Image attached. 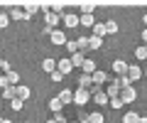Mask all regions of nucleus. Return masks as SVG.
<instances>
[{
  "label": "nucleus",
  "mask_w": 147,
  "mask_h": 123,
  "mask_svg": "<svg viewBox=\"0 0 147 123\" xmlns=\"http://www.w3.org/2000/svg\"><path fill=\"white\" fill-rule=\"evenodd\" d=\"M81 71H84V74H91V76H93V71H96V62H93V59H86L84 67H81Z\"/></svg>",
  "instance_id": "19"
},
{
  "label": "nucleus",
  "mask_w": 147,
  "mask_h": 123,
  "mask_svg": "<svg viewBox=\"0 0 147 123\" xmlns=\"http://www.w3.org/2000/svg\"><path fill=\"white\" fill-rule=\"evenodd\" d=\"M15 96H17V86H7V89H3V99H5V101H12Z\"/></svg>",
  "instance_id": "18"
},
{
  "label": "nucleus",
  "mask_w": 147,
  "mask_h": 123,
  "mask_svg": "<svg viewBox=\"0 0 147 123\" xmlns=\"http://www.w3.org/2000/svg\"><path fill=\"white\" fill-rule=\"evenodd\" d=\"M105 94H108V99H120V86H118L115 81H110V84L105 86Z\"/></svg>",
  "instance_id": "10"
},
{
  "label": "nucleus",
  "mask_w": 147,
  "mask_h": 123,
  "mask_svg": "<svg viewBox=\"0 0 147 123\" xmlns=\"http://www.w3.org/2000/svg\"><path fill=\"white\" fill-rule=\"evenodd\" d=\"M88 47L91 49H100V47H103V39L96 37V35H91V37H88Z\"/></svg>",
  "instance_id": "24"
},
{
  "label": "nucleus",
  "mask_w": 147,
  "mask_h": 123,
  "mask_svg": "<svg viewBox=\"0 0 147 123\" xmlns=\"http://www.w3.org/2000/svg\"><path fill=\"white\" fill-rule=\"evenodd\" d=\"M59 101L66 106V103H74V91L71 89H61V94H59Z\"/></svg>",
  "instance_id": "12"
},
{
  "label": "nucleus",
  "mask_w": 147,
  "mask_h": 123,
  "mask_svg": "<svg viewBox=\"0 0 147 123\" xmlns=\"http://www.w3.org/2000/svg\"><path fill=\"white\" fill-rule=\"evenodd\" d=\"M7 17H10V20H25V7L22 5H12L10 7V12H7Z\"/></svg>",
  "instance_id": "6"
},
{
  "label": "nucleus",
  "mask_w": 147,
  "mask_h": 123,
  "mask_svg": "<svg viewBox=\"0 0 147 123\" xmlns=\"http://www.w3.org/2000/svg\"><path fill=\"white\" fill-rule=\"evenodd\" d=\"M140 118H142V116H137V113L127 111L125 116H123V123H140Z\"/></svg>",
  "instance_id": "26"
},
{
  "label": "nucleus",
  "mask_w": 147,
  "mask_h": 123,
  "mask_svg": "<svg viewBox=\"0 0 147 123\" xmlns=\"http://www.w3.org/2000/svg\"><path fill=\"white\" fill-rule=\"evenodd\" d=\"M142 76H145V71H142L137 64H127V79H130L132 84H135L137 79H142Z\"/></svg>",
  "instance_id": "2"
},
{
  "label": "nucleus",
  "mask_w": 147,
  "mask_h": 123,
  "mask_svg": "<svg viewBox=\"0 0 147 123\" xmlns=\"http://www.w3.org/2000/svg\"><path fill=\"white\" fill-rule=\"evenodd\" d=\"M0 123H3V116H0Z\"/></svg>",
  "instance_id": "46"
},
{
  "label": "nucleus",
  "mask_w": 147,
  "mask_h": 123,
  "mask_svg": "<svg viewBox=\"0 0 147 123\" xmlns=\"http://www.w3.org/2000/svg\"><path fill=\"white\" fill-rule=\"evenodd\" d=\"M113 74H115V76H125L127 74V62L115 59V62H113Z\"/></svg>",
  "instance_id": "5"
},
{
  "label": "nucleus",
  "mask_w": 147,
  "mask_h": 123,
  "mask_svg": "<svg viewBox=\"0 0 147 123\" xmlns=\"http://www.w3.org/2000/svg\"><path fill=\"white\" fill-rule=\"evenodd\" d=\"M142 20H145V25H147V12H145V17H142Z\"/></svg>",
  "instance_id": "42"
},
{
  "label": "nucleus",
  "mask_w": 147,
  "mask_h": 123,
  "mask_svg": "<svg viewBox=\"0 0 147 123\" xmlns=\"http://www.w3.org/2000/svg\"><path fill=\"white\" fill-rule=\"evenodd\" d=\"M42 69L47 71V74H52V71H57V62H54L52 57H47V59L42 62Z\"/></svg>",
  "instance_id": "16"
},
{
  "label": "nucleus",
  "mask_w": 147,
  "mask_h": 123,
  "mask_svg": "<svg viewBox=\"0 0 147 123\" xmlns=\"http://www.w3.org/2000/svg\"><path fill=\"white\" fill-rule=\"evenodd\" d=\"M86 118H88V123H103V113H98V111H96V113H88Z\"/></svg>",
  "instance_id": "30"
},
{
  "label": "nucleus",
  "mask_w": 147,
  "mask_h": 123,
  "mask_svg": "<svg viewBox=\"0 0 147 123\" xmlns=\"http://www.w3.org/2000/svg\"><path fill=\"white\" fill-rule=\"evenodd\" d=\"M93 35H96V37H100V39L108 35V30H105V22H96V25H93Z\"/></svg>",
  "instance_id": "15"
},
{
  "label": "nucleus",
  "mask_w": 147,
  "mask_h": 123,
  "mask_svg": "<svg viewBox=\"0 0 147 123\" xmlns=\"http://www.w3.org/2000/svg\"><path fill=\"white\" fill-rule=\"evenodd\" d=\"M93 25H96L93 15H81V27H93Z\"/></svg>",
  "instance_id": "29"
},
{
  "label": "nucleus",
  "mask_w": 147,
  "mask_h": 123,
  "mask_svg": "<svg viewBox=\"0 0 147 123\" xmlns=\"http://www.w3.org/2000/svg\"><path fill=\"white\" fill-rule=\"evenodd\" d=\"M10 108H12V111H22V108H25V101H22V99H12V101H10Z\"/></svg>",
  "instance_id": "28"
},
{
  "label": "nucleus",
  "mask_w": 147,
  "mask_h": 123,
  "mask_svg": "<svg viewBox=\"0 0 147 123\" xmlns=\"http://www.w3.org/2000/svg\"><path fill=\"white\" fill-rule=\"evenodd\" d=\"M0 69H7V64H5V59H0Z\"/></svg>",
  "instance_id": "40"
},
{
  "label": "nucleus",
  "mask_w": 147,
  "mask_h": 123,
  "mask_svg": "<svg viewBox=\"0 0 147 123\" xmlns=\"http://www.w3.org/2000/svg\"><path fill=\"white\" fill-rule=\"evenodd\" d=\"M3 123H12V121H5V118H3Z\"/></svg>",
  "instance_id": "45"
},
{
  "label": "nucleus",
  "mask_w": 147,
  "mask_h": 123,
  "mask_svg": "<svg viewBox=\"0 0 147 123\" xmlns=\"http://www.w3.org/2000/svg\"><path fill=\"white\" fill-rule=\"evenodd\" d=\"M61 106H64V103L59 101V96H57V99H52V101H49V111H52V113H61Z\"/></svg>",
  "instance_id": "23"
},
{
  "label": "nucleus",
  "mask_w": 147,
  "mask_h": 123,
  "mask_svg": "<svg viewBox=\"0 0 147 123\" xmlns=\"http://www.w3.org/2000/svg\"><path fill=\"white\" fill-rule=\"evenodd\" d=\"M93 7H96V3H81L79 10H81V15H93Z\"/></svg>",
  "instance_id": "22"
},
{
  "label": "nucleus",
  "mask_w": 147,
  "mask_h": 123,
  "mask_svg": "<svg viewBox=\"0 0 147 123\" xmlns=\"http://www.w3.org/2000/svg\"><path fill=\"white\" fill-rule=\"evenodd\" d=\"M0 86H3V89H7V86H12V84H10V79H7V74H3V76H0Z\"/></svg>",
  "instance_id": "37"
},
{
  "label": "nucleus",
  "mask_w": 147,
  "mask_h": 123,
  "mask_svg": "<svg viewBox=\"0 0 147 123\" xmlns=\"http://www.w3.org/2000/svg\"><path fill=\"white\" fill-rule=\"evenodd\" d=\"M49 42L57 44V47H64V44H66V35H64L61 30H54V32L49 35Z\"/></svg>",
  "instance_id": "4"
},
{
  "label": "nucleus",
  "mask_w": 147,
  "mask_h": 123,
  "mask_svg": "<svg viewBox=\"0 0 147 123\" xmlns=\"http://www.w3.org/2000/svg\"><path fill=\"white\" fill-rule=\"evenodd\" d=\"M79 123H88V118H81V121H79Z\"/></svg>",
  "instance_id": "41"
},
{
  "label": "nucleus",
  "mask_w": 147,
  "mask_h": 123,
  "mask_svg": "<svg viewBox=\"0 0 147 123\" xmlns=\"http://www.w3.org/2000/svg\"><path fill=\"white\" fill-rule=\"evenodd\" d=\"M30 96H32L30 86H17V99H22V101H27Z\"/></svg>",
  "instance_id": "20"
},
{
  "label": "nucleus",
  "mask_w": 147,
  "mask_h": 123,
  "mask_svg": "<svg viewBox=\"0 0 147 123\" xmlns=\"http://www.w3.org/2000/svg\"><path fill=\"white\" fill-rule=\"evenodd\" d=\"M5 71H7V79H10V84H12V86H17V81H20V74H17L15 69H10V67H7Z\"/></svg>",
  "instance_id": "27"
},
{
  "label": "nucleus",
  "mask_w": 147,
  "mask_h": 123,
  "mask_svg": "<svg viewBox=\"0 0 147 123\" xmlns=\"http://www.w3.org/2000/svg\"><path fill=\"white\" fill-rule=\"evenodd\" d=\"M76 44H79V52H81V49H91L88 47V37H79V39H76Z\"/></svg>",
  "instance_id": "32"
},
{
  "label": "nucleus",
  "mask_w": 147,
  "mask_h": 123,
  "mask_svg": "<svg viewBox=\"0 0 147 123\" xmlns=\"http://www.w3.org/2000/svg\"><path fill=\"white\" fill-rule=\"evenodd\" d=\"M69 59H71V64H74V67H84V62H86L84 52H76L74 57H69Z\"/></svg>",
  "instance_id": "21"
},
{
  "label": "nucleus",
  "mask_w": 147,
  "mask_h": 123,
  "mask_svg": "<svg viewBox=\"0 0 147 123\" xmlns=\"http://www.w3.org/2000/svg\"><path fill=\"white\" fill-rule=\"evenodd\" d=\"M105 30H108V35H115V32H118V22L108 20V22H105Z\"/></svg>",
  "instance_id": "31"
},
{
  "label": "nucleus",
  "mask_w": 147,
  "mask_h": 123,
  "mask_svg": "<svg viewBox=\"0 0 147 123\" xmlns=\"http://www.w3.org/2000/svg\"><path fill=\"white\" fill-rule=\"evenodd\" d=\"M108 106H110V108H123L125 103H123L120 99H110V103H108Z\"/></svg>",
  "instance_id": "36"
},
{
  "label": "nucleus",
  "mask_w": 147,
  "mask_h": 123,
  "mask_svg": "<svg viewBox=\"0 0 147 123\" xmlns=\"http://www.w3.org/2000/svg\"><path fill=\"white\" fill-rule=\"evenodd\" d=\"M145 76H147V71H145Z\"/></svg>",
  "instance_id": "47"
},
{
  "label": "nucleus",
  "mask_w": 147,
  "mask_h": 123,
  "mask_svg": "<svg viewBox=\"0 0 147 123\" xmlns=\"http://www.w3.org/2000/svg\"><path fill=\"white\" fill-rule=\"evenodd\" d=\"M88 99H91V94L86 89H76V91H74V103H76V106H86Z\"/></svg>",
  "instance_id": "1"
},
{
  "label": "nucleus",
  "mask_w": 147,
  "mask_h": 123,
  "mask_svg": "<svg viewBox=\"0 0 147 123\" xmlns=\"http://www.w3.org/2000/svg\"><path fill=\"white\" fill-rule=\"evenodd\" d=\"M140 123H147V118H140Z\"/></svg>",
  "instance_id": "43"
},
{
  "label": "nucleus",
  "mask_w": 147,
  "mask_h": 123,
  "mask_svg": "<svg viewBox=\"0 0 147 123\" xmlns=\"http://www.w3.org/2000/svg\"><path fill=\"white\" fill-rule=\"evenodd\" d=\"M91 86H93V76H91V74H81V76H79V89H86V91H88Z\"/></svg>",
  "instance_id": "11"
},
{
  "label": "nucleus",
  "mask_w": 147,
  "mask_h": 123,
  "mask_svg": "<svg viewBox=\"0 0 147 123\" xmlns=\"http://www.w3.org/2000/svg\"><path fill=\"white\" fill-rule=\"evenodd\" d=\"M57 69L61 71L64 76H66V74H71V69H74V64H71V59H69V57H66V59H59V62H57Z\"/></svg>",
  "instance_id": "7"
},
{
  "label": "nucleus",
  "mask_w": 147,
  "mask_h": 123,
  "mask_svg": "<svg viewBox=\"0 0 147 123\" xmlns=\"http://www.w3.org/2000/svg\"><path fill=\"white\" fill-rule=\"evenodd\" d=\"M113 81H115V84L120 86V89H127V86H132V81L127 79V74H125V76H115V79H113Z\"/></svg>",
  "instance_id": "25"
},
{
  "label": "nucleus",
  "mask_w": 147,
  "mask_h": 123,
  "mask_svg": "<svg viewBox=\"0 0 147 123\" xmlns=\"http://www.w3.org/2000/svg\"><path fill=\"white\" fill-rule=\"evenodd\" d=\"M47 123H57V121H54V118H49V121H47Z\"/></svg>",
  "instance_id": "44"
},
{
  "label": "nucleus",
  "mask_w": 147,
  "mask_h": 123,
  "mask_svg": "<svg viewBox=\"0 0 147 123\" xmlns=\"http://www.w3.org/2000/svg\"><path fill=\"white\" fill-rule=\"evenodd\" d=\"M22 7H25V15H27V17H32L37 10H42V5H39V3H25Z\"/></svg>",
  "instance_id": "14"
},
{
  "label": "nucleus",
  "mask_w": 147,
  "mask_h": 123,
  "mask_svg": "<svg viewBox=\"0 0 147 123\" xmlns=\"http://www.w3.org/2000/svg\"><path fill=\"white\" fill-rule=\"evenodd\" d=\"M49 76H52V81H61V79H64V74H61V71H59V69H57V71H52V74H49Z\"/></svg>",
  "instance_id": "38"
},
{
  "label": "nucleus",
  "mask_w": 147,
  "mask_h": 123,
  "mask_svg": "<svg viewBox=\"0 0 147 123\" xmlns=\"http://www.w3.org/2000/svg\"><path fill=\"white\" fill-rule=\"evenodd\" d=\"M105 81H108V76H105V71H100V69H96V71H93V84H98V86H103Z\"/></svg>",
  "instance_id": "17"
},
{
  "label": "nucleus",
  "mask_w": 147,
  "mask_h": 123,
  "mask_svg": "<svg viewBox=\"0 0 147 123\" xmlns=\"http://www.w3.org/2000/svg\"><path fill=\"white\" fill-rule=\"evenodd\" d=\"M10 25V17H7V12H3V7H0V27H7Z\"/></svg>",
  "instance_id": "33"
},
{
  "label": "nucleus",
  "mask_w": 147,
  "mask_h": 123,
  "mask_svg": "<svg viewBox=\"0 0 147 123\" xmlns=\"http://www.w3.org/2000/svg\"><path fill=\"white\" fill-rule=\"evenodd\" d=\"M57 25H59V15H54V12H44V27L57 30Z\"/></svg>",
  "instance_id": "8"
},
{
  "label": "nucleus",
  "mask_w": 147,
  "mask_h": 123,
  "mask_svg": "<svg viewBox=\"0 0 147 123\" xmlns=\"http://www.w3.org/2000/svg\"><path fill=\"white\" fill-rule=\"evenodd\" d=\"M64 22H66V27H79V25H81V15L66 12V15H64Z\"/></svg>",
  "instance_id": "9"
},
{
  "label": "nucleus",
  "mask_w": 147,
  "mask_h": 123,
  "mask_svg": "<svg viewBox=\"0 0 147 123\" xmlns=\"http://www.w3.org/2000/svg\"><path fill=\"white\" fill-rule=\"evenodd\" d=\"M135 96H137V94H135V86L120 89V101H123V103H132V101H135Z\"/></svg>",
  "instance_id": "3"
},
{
  "label": "nucleus",
  "mask_w": 147,
  "mask_h": 123,
  "mask_svg": "<svg viewBox=\"0 0 147 123\" xmlns=\"http://www.w3.org/2000/svg\"><path fill=\"white\" fill-rule=\"evenodd\" d=\"M135 57H137V59H147V44H145V47H137V49H135Z\"/></svg>",
  "instance_id": "34"
},
{
  "label": "nucleus",
  "mask_w": 147,
  "mask_h": 123,
  "mask_svg": "<svg viewBox=\"0 0 147 123\" xmlns=\"http://www.w3.org/2000/svg\"><path fill=\"white\" fill-rule=\"evenodd\" d=\"M142 42L147 44V27H145V30H142Z\"/></svg>",
  "instance_id": "39"
},
{
  "label": "nucleus",
  "mask_w": 147,
  "mask_h": 123,
  "mask_svg": "<svg viewBox=\"0 0 147 123\" xmlns=\"http://www.w3.org/2000/svg\"><path fill=\"white\" fill-rule=\"evenodd\" d=\"M91 99H93L98 106H108V103H110V99H108V94H105V91H98V94H96V96H91Z\"/></svg>",
  "instance_id": "13"
},
{
  "label": "nucleus",
  "mask_w": 147,
  "mask_h": 123,
  "mask_svg": "<svg viewBox=\"0 0 147 123\" xmlns=\"http://www.w3.org/2000/svg\"><path fill=\"white\" fill-rule=\"evenodd\" d=\"M64 47L69 49V54H71V57H74V54H76V52H79V44H76V42H66V44H64Z\"/></svg>",
  "instance_id": "35"
}]
</instances>
